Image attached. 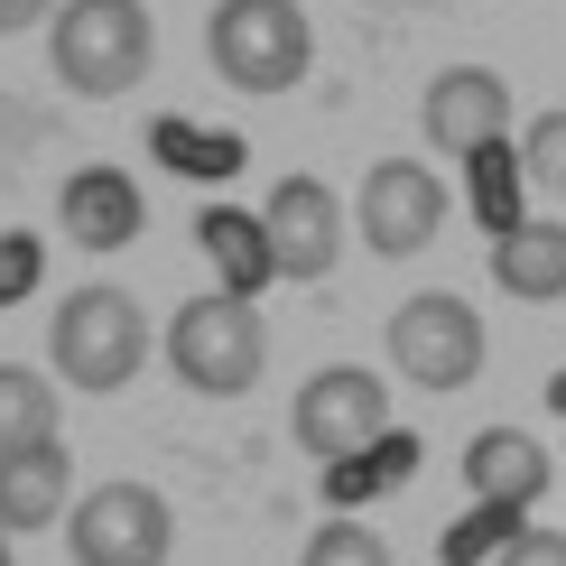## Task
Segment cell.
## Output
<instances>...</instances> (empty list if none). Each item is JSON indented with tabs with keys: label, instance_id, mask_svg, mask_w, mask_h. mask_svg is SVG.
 Segmentation results:
<instances>
[{
	"label": "cell",
	"instance_id": "cell-21",
	"mask_svg": "<svg viewBox=\"0 0 566 566\" xmlns=\"http://www.w3.org/2000/svg\"><path fill=\"white\" fill-rule=\"evenodd\" d=\"M29 279H38V242H29V232H10V242H0V306L29 289Z\"/></svg>",
	"mask_w": 566,
	"mask_h": 566
},
{
	"label": "cell",
	"instance_id": "cell-3",
	"mask_svg": "<svg viewBox=\"0 0 566 566\" xmlns=\"http://www.w3.org/2000/svg\"><path fill=\"white\" fill-rule=\"evenodd\" d=\"M46 363H56L65 390H122L149 363V325H139V306L122 289H75V297H56Z\"/></svg>",
	"mask_w": 566,
	"mask_h": 566
},
{
	"label": "cell",
	"instance_id": "cell-12",
	"mask_svg": "<svg viewBox=\"0 0 566 566\" xmlns=\"http://www.w3.org/2000/svg\"><path fill=\"white\" fill-rule=\"evenodd\" d=\"M56 223H65V242H84V251H122V242H139L149 205H139V186L122 168H75L65 196H56Z\"/></svg>",
	"mask_w": 566,
	"mask_h": 566
},
{
	"label": "cell",
	"instance_id": "cell-5",
	"mask_svg": "<svg viewBox=\"0 0 566 566\" xmlns=\"http://www.w3.org/2000/svg\"><path fill=\"white\" fill-rule=\"evenodd\" d=\"M297 446L306 455H325V464H353L363 446H390V390H381V371H363V363H325L316 381L297 390Z\"/></svg>",
	"mask_w": 566,
	"mask_h": 566
},
{
	"label": "cell",
	"instance_id": "cell-10",
	"mask_svg": "<svg viewBox=\"0 0 566 566\" xmlns=\"http://www.w3.org/2000/svg\"><path fill=\"white\" fill-rule=\"evenodd\" d=\"M261 223H270L279 279H325V270H335V251H344V205H335V186L279 177L270 205H261Z\"/></svg>",
	"mask_w": 566,
	"mask_h": 566
},
{
	"label": "cell",
	"instance_id": "cell-22",
	"mask_svg": "<svg viewBox=\"0 0 566 566\" xmlns=\"http://www.w3.org/2000/svg\"><path fill=\"white\" fill-rule=\"evenodd\" d=\"M29 19H46V0H0V38H10V29H29Z\"/></svg>",
	"mask_w": 566,
	"mask_h": 566
},
{
	"label": "cell",
	"instance_id": "cell-8",
	"mask_svg": "<svg viewBox=\"0 0 566 566\" xmlns=\"http://www.w3.org/2000/svg\"><path fill=\"white\" fill-rule=\"evenodd\" d=\"M353 223H363V242L381 251V261H409V251L437 242V223H446V186L418 168V158H381V168L363 177V196H353Z\"/></svg>",
	"mask_w": 566,
	"mask_h": 566
},
{
	"label": "cell",
	"instance_id": "cell-9",
	"mask_svg": "<svg viewBox=\"0 0 566 566\" xmlns=\"http://www.w3.org/2000/svg\"><path fill=\"white\" fill-rule=\"evenodd\" d=\"M418 122H428V149L483 158V149H502V130H511V84L492 75V65H446L428 84V103H418Z\"/></svg>",
	"mask_w": 566,
	"mask_h": 566
},
{
	"label": "cell",
	"instance_id": "cell-13",
	"mask_svg": "<svg viewBox=\"0 0 566 566\" xmlns=\"http://www.w3.org/2000/svg\"><path fill=\"white\" fill-rule=\"evenodd\" d=\"M196 251L214 261V289H232V297H261L270 279H279L270 223L242 214V205H205V214H196Z\"/></svg>",
	"mask_w": 566,
	"mask_h": 566
},
{
	"label": "cell",
	"instance_id": "cell-2",
	"mask_svg": "<svg viewBox=\"0 0 566 566\" xmlns=\"http://www.w3.org/2000/svg\"><path fill=\"white\" fill-rule=\"evenodd\" d=\"M168 363H177V381H186V390H205V399H242L251 381H261V363H270L261 306L232 297V289L186 297L177 316H168Z\"/></svg>",
	"mask_w": 566,
	"mask_h": 566
},
{
	"label": "cell",
	"instance_id": "cell-24",
	"mask_svg": "<svg viewBox=\"0 0 566 566\" xmlns=\"http://www.w3.org/2000/svg\"><path fill=\"white\" fill-rule=\"evenodd\" d=\"M0 566H10V530H0Z\"/></svg>",
	"mask_w": 566,
	"mask_h": 566
},
{
	"label": "cell",
	"instance_id": "cell-1",
	"mask_svg": "<svg viewBox=\"0 0 566 566\" xmlns=\"http://www.w3.org/2000/svg\"><path fill=\"white\" fill-rule=\"evenodd\" d=\"M158 56V29L139 0H65L56 10V38H46V65H56L65 93H84V103H112V93H130L149 75Z\"/></svg>",
	"mask_w": 566,
	"mask_h": 566
},
{
	"label": "cell",
	"instance_id": "cell-16",
	"mask_svg": "<svg viewBox=\"0 0 566 566\" xmlns=\"http://www.w3.org/2000/svg\"><path fill=\"white\" fill-rule=\"evenodd\" d=\"M38 437H56V381L29 363H0V455L38 446Z\"/></svg>",
	"mask_w": 566,
	"mask_h": 566
},
{
	"label": "cell",
	"instance_id": "cell-14",
	"mask_svg": "<svg viewBox=\"0 0 566 566\" xmlns=\"http://www.w3.org/2000/svg\"><path fill=\"white\" fill-rule=\"evenodd\" d=\"M464 483H474V502H492V511H530L538 492H548V455H538L530 428H483L464 446Z\"/></svg>",
	"mask_w": 566,
	"mask_h": 566
},
{
	"label": "cell",
	"instance_id": "cell-4",
	"mask_svg": "<svg viewBox=\"0 0 566 566\" xmlns=\"http://www.w3.org/2000/svg\"><path fill=\"white\" fill-rule=\"evenodd\" d=\"M205 46H214V75L223 84L289 93L306 75V56H316V29H306L297 0H223L214 29H205Z\"/></svg>",
	"mask_w": 566,
	"mask_h": 566
},
{
	"label": "cell",
	"instance_id": "cell-7",
	"mask_svg": "<svg viewBox=\"0 0 566 566\" xmlns=\"http://www.w3.org/2000/svg\"><path fill=\"white\" fill-rule=\"evenodd\" d=\"M390 363L409 371L418 390H464L483 371V316L464 297H446V289H428V297H409L390 316Z\"/></svg>",
	"mask_w": 566,
	"mask_h": 566
},
{
	"label": "cell",
	"instance_id": "cell-15",
	"mask_svg": "<svg viewBox=\"0 0 566 566\" xmlns=\"http://www.w3.org/2000/svg\"><path fill=\"white\" fill-rule=\"evenodd\" d=\"M492 289L521 297V306L566 297V223H511V232H492Z\"/></svg>",
	"mask_w": 566,
	"mask_h": 566
},
{
	"label": "cell",
	"instance_id": "cell-11",
	"mask_svg": "<svg viewBox=\"0 0 566 566\" xmlns=\"http://www.w3.org/2000/svg\"><path fill=\"white\" fill-rule=\"evenodd\" d=\"M46 521H75V455H65V437H38V446L0 455V530H46Z\"/></svg>",
	"mask_w": 566,
	"mask_h": 566
},
{
	"label": "cell",
	"instance_id": "cell-17",
	"mask_svg": "<svg viewBox=\"0 0 566 566\" xmlns=\"http://www.w3.org/2000/svg\"><path fill=\"white\" fill-rule=\"evenodd\" d=\"M297 566H390V538L381 530H363V521H325L316 538H306V557Z\"/></svg>",
	"mask_w": 566,
	"mask_h": 566
},
{
	"label": "cell",
	"instance_id": "cell-18",
	"mask_svg": "<svg viewBox=\"0 0 566 566\" xmlns=\"http://www.w3.org/2000/svg\"><path fill=\"white\" fill-rule=\"evenodd\" d=\"M521 168H530V186L566 196V112H538V122H530V139H521Z\"/></svg>",
	"mask_w": 566,
	"mask_h": 566
},
{
	"label": "cell",
	"instance_id": "cell-19",
	"mask_svg": "<svg viewBox=\"0 0 566 566\" xmlns=\"http://www.w3.org/2000/svg\"><path fill=\"white\" fill-rule=\"evenodd\" d=\"M474 168H483V223H492V232H511V223H521V214H511V158H502V149H483Z\"/></svg>",
	"mask_w": 566,
	"mask_h": 566
},
{
	"label": "cell",
	"instance_id": "cell-20",
	"mask_svg": "<svg viewBox=\"0 0 566 566\" xmlns=\"http://www.w3.org/2000/svg\"><path fill=\"white\" fill-rule=\"evenodd\" d=\"M502 566H566V530H521V538H502Z\"/></svg>",
	"mask_w": 566,
	"mask_h": 566
},
{
	"label": "cell",
	"instance_id": "cell-6",
	"mask_svg": "<svg viewBox=\"0 0 566 566\" xmlns=\"http://www.w3.org/2000/svg\"><path fill=\"white\" fill-rule=\"evenodd\" d=\"M168 538H177V521H168V502L149 483H103L65 521L75 566H168Z\"/></svg>",
	"mask_w": 566,
	"mask_h": 566
},
{
	"label": "cell",
	"instance_id": "cell-23",
	"mask_svg": "<svg viewBox=\"0 0 566 566\" xmlns=\"http://www.w3.org/2000/svg\"><path fill=\"white\" fill-rule=\"evenodd\" d=\"M548 409H557V418H566V371H557V381H548Z\"/></svg>",
	"mask_w": 566,
	"mask_h": 566
}]
</instances>
